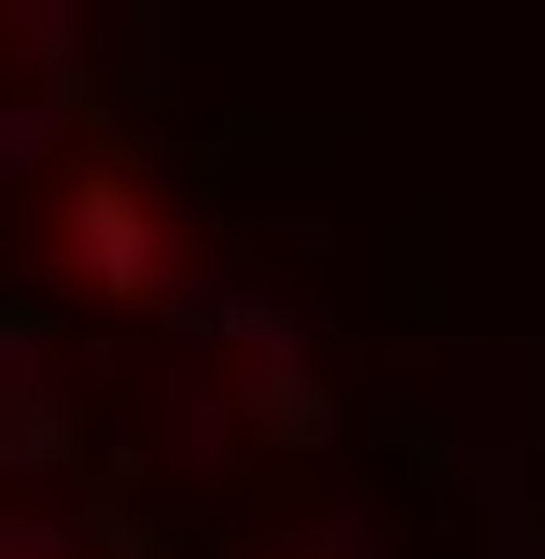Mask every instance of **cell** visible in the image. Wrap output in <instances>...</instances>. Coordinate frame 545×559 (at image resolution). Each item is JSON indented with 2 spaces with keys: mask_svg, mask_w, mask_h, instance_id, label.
I'll use <instances>...</instances> for the list:
<instances>
[{
  "mask_svg": "<svg viewBox=\"0 0 545 559\" xmlns=\"http://www.w3.org/2000/svg\"><path fill=\"white\" fill-rule=\"evenodd\" d=\"M57 238H70V280H98V294H127V308H154V294L182 280V252H168L154 197H127V182H84Z\"/></svg>",
  "mask_w": 545,
  "mask_h": 559,
  "instance_id": "6da1fadb",
  "label": "cell"
},
{
  "mask_svg": "<svg viewBox=\"0 0 545 559\" xmlns=\"http://www.w3.org/2000/svg\"><path fill=\"white\" fill-rule=\"evenodd\" d=\"M238 433H266V448H322L336 406H322V378H308L294 349H252V378H238Z\"/></svg>",
  "mask_w": 545,
  "mask_h": 559,
  "instance_id": "7a4b0ae2",
  "label": "cell"
},
{
  "mask_svg": "<svg viewBox=\"0 0 545 559\" xmlns=\"http://www.w3.org/2000/svg\"><path fill=\"white\" fill-rule=\"evenodd\" d=\"M70 462V392L57 378H0V476H57Z\"/></svg>",
  "mask_w": 545,
  "mask_h": 559,
  "instance_id": "3957f363",
  "label": "cell"
},
{
  "mask_svg": "<svg viewBox=\"0 0 545 559\" xmlns=\"http://www.w3.org/2000/svg\"><path fill=\"white\" fill-rule=\"evenodd\" d=\"M154 433H168V462H238V392H224V378H168V392H154Z\"/></svg>",
  "mask_w": 545,
  "mask_h": 559,
  "instance_id": "277c9868",
  "label": "cell"
},
{
  "mask_svg": "<svg viewBox=\"0 0 545 559\" xmlns=\"http://www.w3.org/2000/svg\"><path fill=\"white\" fill-rule=\"evenodd\" d=\"M280 559H392V503H336L322 532H294Z\"/></svg>",
  "mask_w": 545,
  "mask_h": 559,
  "instance_id": "5b68a950",
  "label": "cell"
},
{
  "mask_svg": "<svg viewBox=\"0 0 545 559\" xmlns=\"http://www.w3.org/2000/svg\"><path fill=\"white\" fill-rule=\"evenodd\" d=\"M28 154H57V98H28V112H0V168H28Z\"/></svg>",
  "mask_w": 545,
  "mask_h": 559,
  "instance_id": "8992f818",
  "label": "cell"
}]
</instances>
